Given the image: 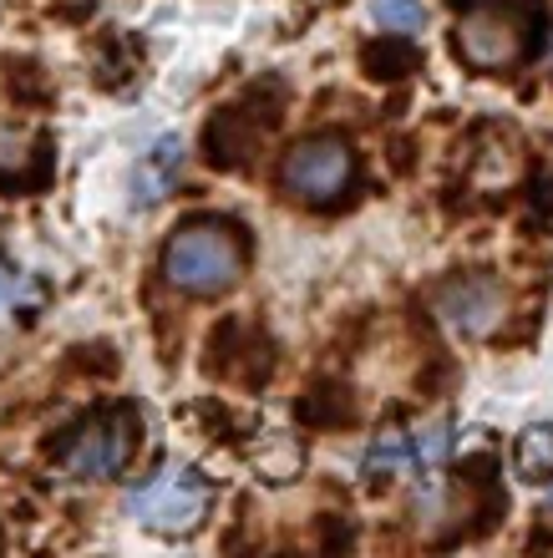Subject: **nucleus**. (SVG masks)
<instances>
[{"mask_svg":"<svg viewBox=\"0 0 553 558\" xmlns=\"http://www.w3.org/2000/svg\"><path fill=\"white\" fill-rule=\"evenodd\" d=\"M163 275L189 294H224L244 275V244L229 223H189L168 239Z\"/></svg>","mask_w":553,"mask_h":558,"instance_id":"f257e3e1","label":"nucleus"},{"mask_svg":"<svg viewBox=\"0 0 553 558\" xmlns=\"http://www.w3.org/2000/svg\"><path fill=\"white\" fill-rule=\"evenodd\" d=\"M128 513L153 533H193L208 513V483L193 468H163L128 493Z\"/></svg>","mask_w":553,"mask_h":558,"instance_id":"f03ea898","label":"nucleus"},{"mask_svg":"<svg viewBox=\"0 0 553 558\" xmlns=\"http://www.w3.org/2000/svg\"><path fill=\"white\" fill-rule=\"evenodd\" d=\"M132 416L128 412H107L97 422H87L67 441V452H61V468L82 477V483H97V477H117V472L128 468L132 457Z\"/></svg>","mask_w":553,"mask_h":558,"instance_id":"7ed1b4c3","label":"nucleus"},{"mask_svg":"<svg viewBox=\"0 0 553 558\" xmlns=\"http://www.w3.org/2000/svg\"><path fill=\"white\" fill-rule=\"evenodd\" d=\"M350 178H356V158L340 137H310L285 158V189L305 204H325L335 193H346Z\"/></svg>","mask_w":553,"mask_h":558,"instance_id":"20e7f679","label":"nucleus"},{"mask_svg":"<svg viewBox=\"0 0 553 558\" xmlns=\"http://www.w3.org/2000/svg\"><path fill=\"white\" fill-rule=\"evenodd\" d=\"M457 51H462L478 72H497V66H513L518 51H524V36L513 31V21L493 11H472L457 21Z\"/></svg>","mask_w":553,"mask_h":558,"instance_id":"39448f33","label":"nucleus"},{"mask_svg":"<svg viewBox=\"0 0 553 558\" xmlns=\"http://www.w3.org/2000/svg\"><path fill=\"white\" fill-rule=\"evenodd\" d=\"M437 315L457 336H488L503 320V290L493 279H457L437 294Z\"/></svg>","mask_w":553,"mask_h":558,"instance_id":"423d86ee","label":"nucleus"},{"mask_svg":"<svg viewBox=\"0 0 553 558\" xmlns=\"http://www.w3.org/2000/svg\"><path fill=\"white\" fill-rule=\"evenodd\" d=\"M183 153H189V147H183V137H163V143L143 158L137 178H132V189H137L132 198H137V204H158L163 193L178 183V173H183Z\"/></svg>","mask_w":553,"mask_h":558,"instance_id":"0eeeda50","label":"nucleus"},{"mask_svg":"<svg viewBox=\"0 0 553 558\" xmlns=\"http://www.w3.org/2000/svg\"><path fill=\"white\" fill-rule=\"evenodd\" d=\"M365 477H392V472H401V468H411V437L407 432H381L376 441H371V452H365Z\"/></svg>","mask_w":553,"mask_h":558,"instance_id":"6e6552de","label":"nucleus"},{"mask_svg":"<svg viewBox=\"0 0 553 558\" xmlns=\"http://www.w3.org/2000/svg\"><path fill=\"white\" fill-rule=\"evenodd\" d=\"M518 472L528 483H543L553 477V426H528L518 437Z\"/></svg>","mask_w":553,"mask_h":558,"instance_id":"1a4fd4ad","label":"nucleus"},{"mask_svg":"<svg viewBox=\"0 0 553 558\" xmlns=\"http://www.w3.org/2000/svg\"><path fill=\"white\" fill-rule=\"evenodd\" d=\"M31 162H36V137L26 128L0 122V178H26Z\"/></svg>","mask_w":553,"mask_h":558,"instance_id":"9d476101","label":"nucleus"},{"mask_svg":"<svg viewBox=\"0 0 553 558\" xmlns=\"http://www.w3.org/2000/svg\"><path fill=\"white\" fill-rule=\"evenodd\" d=\"M407 437H411V468L417 472H432L447 462V452H452V426L447 422H432V426H422V432H407Z\"/></svg>","mask_w":553,"mask_h":558,"instance_id":"9b49d317","label":"nucleus"},{"mask_svg":"<svg viewBox=\"0 0 553 558\" xmlns=\"http://www.w3.org/2000/svg\"><path fill=\"white\" fill-rule=\"evenodd\" d=\"M371 21L386 31H422L426 5L422 0H371Z\"/></svg>","mask_w":553,"mask_h":558,"instance_id":"f8f14e48","label":"nucleus"},{"mask_svg":"<svg viewBox=\"0 0 553 558\" xmlns=\"http://www.w3.org/2000/svg\"><path fill=\"white\" fill-rule=\"evenodd\" d=\"M549 508H553V493H549Z\"/></svg>","mask_w":553,"mask_h":558,"instance_id":"ddd939ff","label":"nucleus"}]
</instances>
